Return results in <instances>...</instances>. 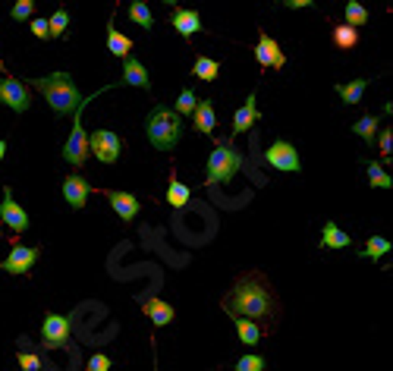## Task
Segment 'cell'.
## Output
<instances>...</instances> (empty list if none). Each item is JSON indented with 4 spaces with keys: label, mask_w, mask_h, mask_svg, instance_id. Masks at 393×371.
Listing matches in <instances>:
<instances>
[{
    "label": "cell",
    "mask_w": 393,
    "mask_h": 371,
    "mask_svg": "<svg viewBox=\"0 0 393 371\" xmlns=\"http://www.w3.org/2000/svg\"><path fill=\"white\" fill-rule=\"evenodd\" d=\"M221 308L230 318L245 315V318L267 321V330H274V324L280 321V299H277L274 286L261 271H245L236 277V283L230 286V293L221 299Z\"/></svg>",
    "instance_id": "6da1fadb"
},
{
    "label": "cell",
    "mask_w": 393,
    "mask_h": 371,
    "mask_svg": "<svg viewBox=\"0 0 393 371\" xmlns=\"http://www.w3.org/2000/svg\"><path fill=\"white\" fill-rule=\"evenodd\" d=\"M29 85L45 95V101L51 104V111L57 113V117H69L82 101V95L76 91V82L69 73H51V76H45V79H29Z\"/></svg>",
    "instance_id": "7a4b0ae2"
},
{
    "label": "cell",
    "mask_w": 393,
    "mask_h": 371,
    "mask_svg": "<svg viewBox=\"0 0 393 371\" xmlns=\"http://www.w3.org/2000/svg\"><path fill=\"white\" fill-rule=\"evenodd\" d=\"M145 133L157 151H173L177 142L183 139V117L167 104H155L148 123H145Z\"/></svg>",
    "instance_id": "3957f363"
},
{
    "label": "cell",
    "mask_w": 393,
    "mask_h": 371,
    "mask_svg": "<svg viewBox=\"0 0 393 371\" xmlns=\"http://www.w3.org/2000/svg\"><path fill=\"white\" fill-rule=\"evenodd\" d=\"M239 170H243V151H239L236 145H230L227 139H214V151H211V157H208V177H205V186L230 183Z\"/></svg>",
    "instance_id": "277c9868"
},
{
    "label": "cell",
    "mask_w": 393,
    "mask_h": 371,
    "mask_svg": "<svg viewBox=\"0 0 393 371\" xmlns=\"http://www.w3.org/2000/svg\"><path fill=\"white\" fill-rule=\"evenodd\" d=\"M95 95H89L85 101L79 104V117L73 120V133H69L67 145H63V161L73 164V167H85V157H89V135H85V129H82V113H85V104H89Z\"/></svg>",
    "instance_id": "5b68a950"
},
{
    "label": "cell",
    "mask_w": 393,
    "mask_h": 371,
    "mask_svg": "<svg viewBox=\"0 0 393 371\" xmlns=\"http://www.w3.org/2000/svg\"><path fill=\"white\" fill-rule=\"evenodd\" d=\"M265 164L274 167V170L283 173H299L302 170V161H299V151L296 145H289L287 139H274L271 145L265 148Z\"/></svg>",
    "instance_id": "8992f818"
},
{
    "label": "cell",
    "mask_w": 393,
    "mask_h": 371,
    "mask_svg": "<svg viewBox=\"0 0 393 371\" xmlns=\"http://www.w3.org/2000/svg\"><path fill=\"white\" fill-rule=\"evenodd\" d=\"M69 330H73V321L67 315L47 312L45 321H41V346L45 349H57L69 340Z\"/></svg>",
    "instance_id": "52a82bcc"
},
{
    "label": "cell",
    "mask_w": 393,
    "mask_h": 371,
    "mask_svg": "<svg viewBox=\"0 0 393 371\" xmlns=\"http://www.w3.org/2000/svg\"><path fill=\"white\" fill-rule=\"evenodd\" d=\"M0 104H7L16 113H25L32 107V91L16 76H3L0 79Z\"/></svg>",
    "instance_id": "ba28073f"
},
{
    "label": "cell",
    "mask_w": 393,
    "mask_h": 371,
    "mask_svg": "<svg viewBox=\"0 0 393 371\" xmlns=\"http://www.w3.org/2000/svg\"><path fill=\"white\" fill-rule=\"evenodd\" d=\"M13 249H10V255L3 261H0V271H7V274H29L32 267H35L38 255H41V249L38 245H23L19 239H13Z\"/></svg>",
    "instance_id": "9c48e42d"
},
{
    "label": "cell",
    "mask_w": 393,
    "mask_h": 371,
    "mask_svg": "<svg viewBox=\"0 0 393 371\" xmlns=\"http://www.w3.org/2000/svg\"><path fill=\"white\" fill-rule=\"evenodd\" d=\"M89 151L101 164H113L120 157V151H123V139L117 133H111V129H95L89 135Z\"/></svg>",
    "instance_id": "30bf717a"
},
{
    "label": "cell",
    "mask_w": 393,
    "mask_h": 371,
    "mask_svg": "<svg viewBox=\"0 0 393 371\" xmlns=\"http://www.w3.org/2000/svg\"><path fill=\"white\" fill-rule=\"evenodd\" d=\"M0 221L7 223L16 236L29 230V214H25V208L16 201V195H13L10 186H3V199H0Z\"/></svg>",
    "instance_id": "8fae6325"
},
{
    "label": "cell",
    "mask_w": 393,
    "mask_h": 371,
    "mask_svg": "<svg viewBox=\"0 0 393 371\" xmlns=\"http://www.w3.org/2000/svg\"><path fill=\"white\" fill-rule=\"evenodd\" d=\"M255 60H258L261 67H271V69H283V67H287V54L280 51V45H277V41L267 35V32H261V35H258V45H255Z\"/></svg>",
    "instance_id": "7c38bea8"
},
{
    "label": "cell",
    "mask_w": 393,
    "mask_h": 371,
    "mask_svg": "<svg viewBox=\"0 0 393 371\" xmlns=\"http://www.w3.org/2000/svg\"><path fill=\"white\" fill-rule=\"evenodd\" d=\"M98 192L104 195L107 201H111V208L117 211V217L123 223H133L135 221V214H139V199L135 195H129V192H113V189H98Z\"/></svg>",
    "instance_id": "4fadbf2b"
},
{
    "label": "cell",
    "mask_w": 393,
    "mask_h": 371,
    "mask_svg": "<svg viewBox=\"0 0 393 371\" xmlns=\"http://www.w3.org/2000/svg\"><path fill=\"white\" fill-rule=\"evenodd\" d=\"M95 192L89 183H85V177H79V173H69L67 179H63V199H67L69 208H85V201H89V195Z\"/></svg>",
    "instance_id": "5bb4252c"
},
{
    "label": "cell",
    "mask_w": 393,
    "mask_h": 371,
    "mask_svg": "<svg viewBox=\"0 0 393 371\" xmlns=\"http://www.w3.org/2000/svg\"><path fill=\"white\" fill-rule=\"evenodd\" d=\"M170 25L183 38H192V35H199L201 32V16H199V10H179L177 7L170 13Z\"/></svg>",
    "instance_id": "9a60e30c"
},
{
    "label": "cell",
    "mask_w": 393,
    "mask_h": 371,
    "mask_svg": "<svg viewBox=\"0 0 393 371\" xmlns=\"http://www.w3.org/2000/svg\"><path fill=\"white\" fill-rule=\"evenodd\" d=\"M123 85H135L142 91L151 89V76H148V69L142 67V60L123 57Z\"/></svg>",
    "instance_id": "2e32d148"
},
{
    "label": "cell",
    "mask_w": 393,
    "mask_h": 371,
    "mask_svg": "<svg viewBox=\"0 0 393 371\" xmlns=\"http://www.w3.org/2000/svg\"><path fill=\"white\" fill-rule=\"evenodd\" d=\"M142 312L148 315L151 324H155V327H167L173 318H177V312H173V305H170V302H164V299H157V296L145 299V302H142Z\"/></svg>",
    "instance_id": "e0dca14e"
},
{
    "label": "cell",
    "mask_w": 393,
    "mask_h": 371,
    "mask_svg": "<svg viewBox=\"0 0 393 371\" xmlns=\"http://www.w3.org/2000/svg\"><path fill=\"white\" fill-rule=\"evenodd\" d=\"M255 120H258V98L252 91V95L245 98V104L233 113V133H249L255 126Z\"/></svg>",
    "instance_id": "ac0fdd59"
},
{
    "label": "cell",
    "mask_w": 393,
    "mask_h": 371,
    "mask_svg": "<svg viewBox=\"0 0 393 371\" xmlns=\"http://www.w3.org/2000/svg\"><path fill=\"white\" fill-rule=\"evenodd\" d=\"M189 117H192V126L199 129V133H205V135L214 133L217 117H214V104H211V98H208V101H199V104H195V111L189 113Z\"/></svg>",
    "instance_id": "d6986e66"
},
{
    "label": "cell",
    "mask_w": 393,
    "mask_h": 371,
    "mask_svg": "<svg viewBox=\"0 0 393 371\" xmlns=\"http://www.w3.org/2000/svg\"><path fill=\"white\" fill-rule=\"evenodd\" d=\"M233 321H236L239 343H245V346H255V343H261V337H265V327H261L255 318H245V315H236Z\"/></svg>",
    "instance_id": "ffe728a7"
},
{
    "label": "cell",
    "mask_w": 393,
    "mask_h": 371,
    "mask_svg": "<svg viewBox=\"0 0 393 371\" xmlns=\"http://www.w3.org/2000/svg\"><path fill=\"white\" fill-rule=\"evenodd\" d=\"M107 51H111L113 57H129V54H133V38L123 35V32L113 25V19H111V25H107Z\"/></svg>",
    "instance_id": "44dd1931"
},
{
    "label": "cell",
    "mask_w": 393,
    "mask_h": 371,
    "mask_svg": "<svg viewBox=\"0 0 393 371\" xmlns=\"http://www.w3.org/2000/svg\"><path fill=\"white\" fill-rule=\"evenodd\" d=\"M167 205H170V208H186V205H189V186L179 183L177 170H170V183H167Z\"/></svg>",
    "instance_id": "7402d4cb"
},
{
    "label": "cell",
    "mask_w": 393,
    "mask_h": 371,
    "mask_svg": "<svg viewBox=\"0 0 393 371\" xmlns=\"http://www.w3.org/2000/svg\"><path fill=\"white\" fill-rule=\"evenodd\" d=\"M321 245H324V249H346V245H352V239H349L334 221H327L324 230H321Z\"/></svg>",
    "instance_id": "603a6c76"
},
{
    "label": "cell",
    "mask_w": 393,
    "mask_h": 371,
    "mask_svg": "<svg viewBox=\"0 0 393 371\" xmlns=\"http://www.w3.org/2000/svg\"><path fill=\"white\" fill-rule=\"evenodd\" d=\"M334 45L340 47V51H352V47L359 45V29L349 23L334 25Z\"/></svg>",
    "instance_id": "cb8c5ba5"
},
{
    "label": "cell",
    "mask_w": 393,
    "mask_h": 371,
    "mask_svg": "<svg viewBox=\"0 0 393 371\" xmlns=\"http://www.w3.org/2000/svg\"><path fill=\"white\" fill-rule=\"evenodd\" d=\"M129 19H133L139 29H145V32L155 29V16H151V10H148L145 0H133V3H129Z\"/></svg>",
    "instance_id": "d4e9b609"
},
{
    "label": "cell",
    "mask_w": 393,
    "mask_h": 371,
    "mask_svg": "<svg viewBox=\"0 0 393 371\" xmlns=\"http://www.w3.org/2000/svg\"><path fill=\"white\" fill-rule=\"evenodd\" d=\"M365 89H368V79H356V82H349V85H337V95H340L343 104H359Z\"/></svg>",
    "instance_id": "484cf974"
},
{
    "label": "cell",
    "mask_w": 393,
    "mask_h": 371,
    "mask_svg": "<svg viewBox=\"0 0 393 371\" xmlns=\"http://www.w3.org/2000/svg\"><path fill=\"white\" fill-rule=\"evenodd\" d=\"M365 170H368V183L374 186V189H390V186H393L390 173H387L378 161H365Z\"/></svg>",
    "instance_id": "4316f807"
},
{
    "label": "cell",
    "mask_w": 393,
    "mask_h": 371,
    "mask_svg": "<svg viewBox=\"0 0 393 371\" xmlns=\"http://www.w3.org/2000/svg\"><path fill=\"white\" fill-rule=\"evenodd\" d=\"M192 73L199 76V79H205V82H214L217 76H221V63H217V60H211V57H195Z\"/></svg>",
    "instance_id": "83f0119b"
},
{
    "label": "cell",
    "mask_w": 393,
    "mask_h": 371,
    "mask_svg": "<svg viewBox=\"0 0 393 371\" xmlns=\"http://www.w3.org/2000/svg\"><path fill=\"white\" fill-rule=\"evenodd\" d=\"M390 245H393V243H387L384 236H371L368 243H365V249H362V252H359V255H362V258H374V261H381L387 252H390Z\"/></svg>",
    "instance_id": "f1b7e54d"
},
{
    "label": "cell",
    "mask_w": 393,
    "mask_h": 371,
    "mask_svg": "<svg viewBox=\"0 0 393 371\" xmlns=\"http://www.w3.org/2000/svg\"><path fill=\"white\" fill-rule=\"evenodd\" d=\"M67 29H69V13L60 7L57 13L47 19V32H51V38H63V35H67Z\"/></svg>",
    "instance_id": "f546056e"
},
{
    "label": "cell",
    "mask_w": 393,
    "mask_h": 371,
    "mask_svg": "<svg viewBox=\"0 0 393 371\" xmlns=\"http://www.w3.org/2000/svg\"><path fill=\"white\" fill-rule=\"evenodd\" d=\"M346 23L349 25H365L368 23V10L362 7V3H359V0H346Z\"/></svg>",
    "instance_id": "4dcf8cb0"
},
{
    "label": "cell",
    "mask_w": 393,
    "mask_h": 371,
    "mask_svg": "<svg viewBox=\"0 0 393 371\" xmlns=\"http://www.w3.org/2000/svg\"><path fill=\"white\" fill-rule=\"evenodd\" d=\"M352 133L362 135V142H374V135H378V117H362L352 126Z\"/></svg>",
    "instance_id": "1f68e13d"
},
{
    "label": "cell",
    "mask_w": 393,
    "mask_h": 371,
    "mask_svg": "<svg viewBox=\"0 0 393 371\" xmlns=\"http://www.w3.org/2000/svg\"><path fill=\"white\" fill-rule=\"evenodd\" d=\"M195 104H199L195 91L192 89H183V91H179V98H177V107H173V111H177L179 117H189V113L195 111Z\"/></svg>",
    "instance_id": "d6a6232c"
},
{
    "label": "cell",
    "mask_w": 393,
    "mask_h": 371,
    "mask_svg": "<svg viewBox=\"0 0 393 371\" xmlns=\"http://www.w3.org/2000/svg\"><path fill=\"white\" fill-rule=\"evenodd\" d=\"M16 362H19V368H23V371H38V368H45V359L35 356V352H25V349H19V352H16Z\"/></svg>",
    "instance_id": "836d02e7"
},
{
    "label": "cell",
    "mask_w": 393,
    "mask_h": 371,
    "mask_svg": "<svg viewBox=\"0 0 393 371\" xmlns=\"http://www.w3.org/2000/svg\"><path fill=\"white\" fill-rule=\"evenodd\" d=\"M16 23H25L29 16H35V0H16L13 3V13H10Z\"/></svg>",
    "instance_id": "e575fe53"
},
{
    "label": "cell",
    "mask_w": 393,
    "mask_h": 371,
    "mask_svg": "<svg viewBox=\"0 0 393 371\" xmlns=\"http://www.w3.org/2000/svg\"><path fill=\"white\" fill-rule=\"evenodd\" d=\"M261 368H267V365H265V359L255 356V352L236 359V371H261Z\"/></svg>",
    "instance_id": "d590c367"
},
{
    "label": "cell",
    "mask_w": 393,
    "mask_h": 371,
    "mask_svg": "<svg viewBox=\"0 0 393 371\" xmlns=\"http://www.w3.org/2000/svg\"><path fill=\"white\" fill-rule=\"evenodd\" d=\"M111 356H104V352H95V356L89 359V371H107L111 368Z\"/></svg>",
    "instance_id": "8d00e7d4"
},
{
    "label": "cell",
    "mask_w": 393,
    "mask_h": 371,
    "mask_svg": "<svg viewBox=\"0 0 393 371\" xmlns=\"http://www.w3.org/2000/svg\"><path fill=\"white\" fill-rule=\"evenodd\" d=\"M374 139H378V148H381V155H384V157H390V148H393V133H390V126H387L381 135H374Z\"/></svg>",
    "instance_id": "74e56055"
},
{
    "label": "cell",
    "mask_w": 393,
    "mask_h": 371,
    "mask_svg": "<svg viewBox=\"0 0 393 371\" xmlns=\"http://www.w3.org/2000/svg\"><path fill=\"white\" fill-rule=\"evenodd\" d=\"M32 35L38 38V41H47V38H51V32H47V19H32Z\"/></svg>",
    "instance_id": "f35d334b"
},
{
    "label": "cell",
    "mask_w": 393,
    "mask_h": 371,
    "mask_svg": "<svg viewBox=\"0 0 393 371\" xmlns=\"http://www.w3.org/2000/svg\"><path fill=\"white\" fill-rule=\"evenodd\" d=\"M283 3H289L293 10H302V7H312L315 0H283Z\"/></svg>",
    "instance_id": "ab89813d"
},
{
    "label": "cell",
    "mask_w": 393,
    "mask_h": 371,
    "mask_svg": "<svg viewBox=\"0 0 393 371\" xmlns=\"http://www.w3.org/2000/svg\"><path fill=\"white\" fill-rule=\"evenodd\" d=\"M3 155H7V142L0 139V161H3Z\"/></svg>",
    "instance_id": "60d3db41"
},
{
    "label": "cell",
    "mask_w": 393,
    "mask_h": 371,
    "mask_svg": "<svg viewBox=\"0 0 393 371\" xmlns=\"http://www.w3.org/2000/svg\"><path fill=\"white\" fill-rule=\"evenodd\" d=\"M161 3H167V7H177L179 0H161Z\"/></svg>",
    "instance_id": "b9f144b4"
},
{
    "label": "cell",
    "mask_w": 393,
    "mask_h": 371,
    "mask_svg": "<svg viewBox=\"0 0 393 371\" xmlns=\"http://www.w3.org/2000/svg\"><path fill=\"white\" fill-rule=\"evenodd\" d=\"M0 69H7V67H3V60H0Z\"/></svg>",
    "instance_id": "7bdbcfd3"
},
{
    "label": "cell",
    "mask_w": 393,
    "mask_h": 371,
    "mask_svg": "<svg viewBox=\"0 0 393 371\" xmlns=\"http://www.w3.org/2000/svg\"><path fill=\"white\" fill-rule=\"evenodd\" d=\"M0 233H3V221H0Z\"/></svg>",
    "instance_id": "ee69618b"
},
{
    "label": "cell",
    "mask_w": 393,
    "mask_h": 371,
    "mask_svg": "<svg viewBox=\"0 0 393 371\" xmlns=\"http://www.w3.org/2000/svg\"><path fill=\"white\" fill-rule=\"evenodd\" d=\"M277 3H283V0H277Z\"/></svg>",
    "instance_id": "f6af8a7d"
}]
</instances>
